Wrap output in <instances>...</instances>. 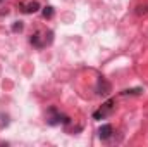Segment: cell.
<instances>
[{
	"mask_svg": "<svg viewBox=\"0 0 148 147\" xmlns=\"http://www.w3.org/2000/svg\"><path fill=\"white\" fill-rule=\"evenodd\" d=\"M60 121H66V119H60V114L55 111V107H50L48 109V116H47V123L48 125H57V123H60ZM67 123V121H66Z\"/></svg>",
	"mask_w": 148,
	"mask_h": 147,
	"instance_id": "cell-3",
	"label": "cell"
},
{
	"mask_svg": "<svg viewBox=\"0 0 148 147\" xmlns=\"http://www.w3.org/2000/svg\"><path fill=\"white\" fill-rule=\"evenodd\" d=\"M97 94L98 95H109L110 94V83L105 78H100L97 83Z\"/></svg>",
	"mask_w": 148,
	"mask_h": 147,
	"instance_id": "cell-2",
	"label": "cell"
},
{
	"mask_svg": "<svg viewBox=\"0 0 148 147\" xmlns=\"http://www.w3.org/2000/svg\"><path fill=\"white\" fill-rule=\"evenodd\" d=\"M112 107H114V101H109V102H105L100 109L97 111L93 116H95V119H102V118H105V116H109L112 112Z\"/></svg>",
	"mask_w": 148,
	"mask_h": 147,
	"instance_id": "cell-1",
	"label": "cell"
},
{
	"mask_svg": "<svg viewBox=\"0 0 148 147\" xmlns=\"http://www.w3.org/2000/svg\"><path fill=\"white\" fill-rule=\"evenodd\" d=\"M31 43H33L35 47H43V43L40 42V35H35V37H31Z\"/></svg>",
	"mask_w": 148,
	"mask_h": 147,
	"instance_id": "cell-7",
	"label": "cell"
},
{
	"mask_svg": "<svg viewBox=\"0 0 148 147\" xmlns=\"http://www.w3.org/2000/svg\"><path fill=\"white\" fill-rule=\"evenodd\" d=\"M43 16H45L47 19H50V17L53 16V7H50V5L45 7V9H43Z\"/></svg>",
	"mask_w": 148,
	"mask_h": 147,
	"instance_id": "cell-6",
	"label": "cell"
},
{
	"mask_svg": "<svg viewBox=\"0 0 148 147\" xmlns=\"http://www.w3.org/2000/svg\"><path fill=\"white\" fill-rule=\"evenodd\" d=\"M38 9H40V5H38L36 2H33V3H29V5H26V9H24V12H36Z\"/></svg>",
	"mask_w": 148,
	"mask_h": 147,
	"instance_id": "cell-5",
	"label": "cell"
},
{
	"mask_svg": "<svg viewBox=\"0 0 148 147\" xmlns=\"http://www.w3.org/2000/svg\"><path fill=\"white\" fill-rule=\"evenodd\" d=\"M12 30H14V31H21V30H23V23H21V21H17V23L12 26Z\"/></svg>",
	"mask_w": 148,
	"mask_h": 147,
	"instance_id": "cell-8",
	"label": "cell"
},
{
	"mask_svg": "<svg viewBox=\"0 0 148 147\" xmlns=\"http://www.w3.org/2000/svg\"><path fill=\"white\" fill-rule=\"evenodd\" d=\"M112 133H114L112 125H102V126L98 128V137H100L102 140H109L112 137Z\"/></svg>",
	"mask_w": 148,
	"mask_h": 147,
	"instance_id": "cell-4",
	"label": "cell"
}]
</instances>
